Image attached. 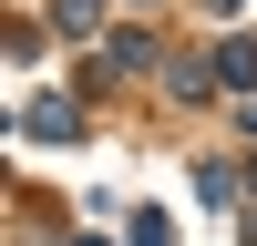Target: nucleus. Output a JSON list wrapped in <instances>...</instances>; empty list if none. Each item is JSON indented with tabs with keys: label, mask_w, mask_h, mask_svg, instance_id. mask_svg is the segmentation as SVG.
Listing matches in <instances>:
<instances>
[{
	"label": "nucleus",
	"mask_w": 257,
	"mask_h": 246,
	"mask_svg": "<svg viewBox=\"0 0 257 246\" xmlns=\"http://www.w3.org/2000/svg\"><path fill=\"white\" fill-rule=\"evenodd\" d=\"M21 134H41V144H72V134H82V102H72V92H31V102H21Z\"/></svg>",
	"instance_id": "nucleus-1"
},
{
	"label": "nucleus",
	"mask_w": 257,
	"mask_h": 246,
	"mask_svg": "<svg viewBox=\"0 0 257 246\" xmlns=\"http://www.w3.org/2000/svg\"><path fill=\"white\" fill-rule=\"evenodd\" d=\"M216 52H185V62H165V92H175V102H206V92H216Z\"/></svg>",
	"instance_id": "nucleus-2"
},
{
	"label": "nucleus",
	"mask_w": 257,
	"mask_h": 246,
	"mask_svg": "<svg viewBox=\"0 0 257 246\" xmlns=\"http://www.w3.org/2000/svg\"><path fill=\"white\" fill-rule=\"evenodd\" d=\"M103 72H155V41H144V31H113V41H103Z\"/></svg>",
	"instance_id": "nucleus-3"
},
{
	"label": "nucleus",
	"mask_w": 257,
	"mask_h": 246,
	"mask_svg": "<svg viewBox=\"0 0 257 246\" xmlns=\"http://www.w3.org/2000/svg\"><path fill=\"white\" fill-rule=\"evenodd\" d=\"M52 31H62V41H93V31H103V0H52Z\"/></svg>",
	"instance_id": "nucleus-4"
},
{
	"label": "nucleus",
	"mask_w": 257,
	"mask_h": 246,
	"mask_svg": "<svg viewBox=\"0 0 257 246\" xmlns=\"http://www.w3.org/2000/svg\"><path fill=\"white\" fill-rule=\"evenodd\" d=\"M216 72H226V92H247V82H257V41H226V52H216Z\"/></svg>",
	"instance_id": "nucleus-5"
},
{
	"label": "nucleus",
	"mask_w": 257,
	"mask_h": 246,
	"mask_svg": "<svg viewBox=\"0 0 257 246\" xmlns=\"http://www.w3.org/2000/svg\"><path fill=\"white\" fill-rule=\"evenodd\" d=\"M123 246H175V226H165V216H134V226H123Z\"/></svg>",
	"instance_id": "nucleus-6"
},
{
	"label": "nucleus",
	"mask_w": 257,
	"mask_h": 246,
	"mask_svg": "<svg viewBox=\"0 0 257 246\" xmlns=\"http://www.w3.org/2000/svg\"><path fill=\"white\" fill-rule=\"evenodd\" d=\"M247 195H257V174H247Z\"/></svg>",
	"instance_id": "nucleus-7"
}]
</instances>
